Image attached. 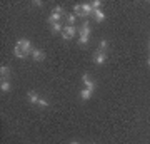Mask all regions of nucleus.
<instances>
[{
  "instance_id": "nucleus-1",
  "label": "nucleus",
  "mask_w": 150,
  "mask_h": 144,
  "mask_svg": "<svg viewBox=\"0 0 150 144\" xmlns=\"http://www.w3.org/2000/svg\"><path fill=\"white\" fill-rule=\"evenodd\" d=\"M64 15H65L64 9H62V7H55L54 10H52V14L48 15L47 20H48V24L52 25V24H57V22H60V19H62Z\"/></svg>"
},
{
  "instance_id": "nucleus-2",
  "label": "nucleus",
  "mask_w": 150,
  "mask_h": 144,
  "mask_svg": "<svg viewBox=\"0 0 150 144\" xmlns=\"http://www.w3.org/2000/svg\"><path fill=\"white\" fill-rule=\"evenodd\" d=\"M15 47H18V49H22L23 52H27L28 55L32 54V44H30V40H27V39H20V40H17V45Z\"/></svg>"
},
{
  "instance_id": "nucleus-3",
  "label": "nucleus",
  "mask_w": 150,
  "mask_h": 144,
  "mask_svg": "<svg viewBox=\"0 0 150 144\" xmlns=\"http://www.w3.org/2000/svg\"><path fill=\"white\" fill-rule=\"evenodd\" d=\"M75 34H77L75 25H67V27H64V30H62V37H64V40H70Z\"/></svg>"
},
{
  "instance_id": "nucleus-4",
  "label": "nucleus",
  "mask_w": 150,
  "mask_h": 144,
  "mask_svg": "<svg viewBox=\"0 0 150 144\" xmlns=\"http://www.w3.org/2000/svg\"><path fill=\"white\" fill-rule=\"evenodd\" d=\"M105 60H107V54L102 52V50H97L95 55H93V62H95L97 65H102Z\"/></svg>"
},
{
  "instance_id": "nucleus-5",
  "label": "nucleus",
  "mask_w": 150,
  "mask_h": 144,
  "mask_svg": "<svg viewBox=\"0 0 150 144\" xmlns=\"http://www.w3.org/2000/svg\"><path fill=\"white\" fill-rule=\"evenodd\" d=\"M82 80H83V84H85V89H88V91L93 92V89H95V82L90 79V75L83 74V75H82Z\"/></svg>"
},
{
  "instance_id": "nucleus-6",
  "label": "nucleus",
  "mask_w": 150,
  "mask_h": 144,
  "mask_svg": "<svg viewBox=\"0 0 150 144\" xmlns=\"http://www.w3.org/2000/svg\"><path fill=\"white\" fill-rule=\"evenodd\" d=\"M79 34H80V37H90V25H88V22H83L82 27L79 29Z\"/></svg>"
},
{
  "instance_id": "nucleus-7",
  "label": "nucleus",
  "mask_w": 150,
  "mask_h": 144,
  "mask_svg": "<svg viewBox=\"0 0 150 144\" xmlns=\"http://www.w3.org/2000/svg\"><path fill=\"white\" fill-rule=\"evenodd\" d=\"M32 57H33V60H37V62H40V60H45V52L43 50H40V49H33L32 50Z\"/></svg>"
},
{
  "instance_id": "nucleus-8",
  "label": "nucleus",
  "mask_w": 150,
  "mask_h": 144,
  "mask_svg": "<svg viewBox=\"0 0 150 144\" xmlns=\"http://www.w3.org/2000/svg\"><path fill=\"white\" fill-rule=\"evenodd\" d=\"M74 14H75V17H80V19L87 17L85 12H83V9H82V4H77V5L74 7Z\"/></svg>"
},
{
  "instance_id": "nucleus-9",
  "label": "nucleus",
  "mask_w": 150,
  "mask_h": 144,
  "mask_svg": "<svg viewBox=\"0 0 150 144\" xmlns=\"http://www.w3.org/2000/svg\"><path fill=\"white\" fill-rule=\"evenodd\" d=\"M27 97H28V101H30V104H38V101H40V97L37 96V92L35 91H30Z\"/></svg>"
},
{
  "instance_id": "nucleus-10",
  "label": "nucleus",
  "mask_w": 150,
  "mask_h": 144,
  "mask_svg": "<svg viewBox=\"0 0 150 144\" xmlns=\"http://www.w3.org/2000/svg\"><path fill=\"white\" fill-rule=\"evenodd\" d=\"M82 9H83V12H85V15L88 17L90 14H93V9H92V4L90 2H87V4H82Z\"/></svg>"
},
{
  "instance_id": "nucleus-11",
  "label": "nucleus",
  "mask_w": 150,
  "mask_h": 144,
  "mask_svg": "<svg viewBox=\"0 0 150 144\" xmlns=\"http://www.w3.org/2000/svg\"><path fill=\"white\" fill-rule=\"evenodd\" d=\"M93 17L97 19V22H103V20H105V15H103V12L100 10V9L93 10Z\"/></svg>"
},
{
  "instance_id": "nucleus-12",
  "label": "nucleus",
  "mask_w": 150,
  "mask_h": 144,
  "mask_svg": "<svg viewBox=\"0 0 150 144\" xmlns=\"http://www.w3.org/2000/svg\"><path fill=\"white\" fill-rule=\"evenodd\" d=\"M13 54H15V57H18V59H25V57H28V54L23 52V50H22V49H18V47H15Z\"/></svg>"
},
{
  "instance_id": "nucleus-13",
  "label": "nucleus",
  "mask_w": 150,
  "mask_h": 144,
  "mask_svg": "<svg viewBox=\"0 0 150 144\" xmlns=\"http://www.w3.org/2000/svg\"><path fill=\"white\" fill-rule=\"evenodd\" d=\"M65 20H67V24H69V25H74L75 24V19H77V17H75V14H65Z\"/></svg>"
},
{
  "instance_id": "nucleus-14",
  "label": "nucleus",
  "mask_w": 150,
  "mask_h": 144,
  "mask_svg": "<svg viewBox=\"0 0 150 144\" xmlns=\"http://www.w3.org/2000/svg\"><path fill=\"white\" fill-rule=\"evenodd\" d=\"M0 74H2V77H4V80H5L7 77L10 75V69H8L7 65H2V67H0Z\"/></svg>"
},
{
  "instance_id": "nucleus-15",
  "label": "nucleus",
  "mask_w": 150,
  "mask_h": 144,
  "mask_svg": "<svg viewBox=\"0 0 150 144\" xmlns=\"http://www.w3.org/2000/svg\"><path fill=\"white\" fill-rule=\"evenodd\" d=\"M90 96H92V91H88V89H82L80 97L83 99V101H87V99H90Z\"/></svg>"
},
{
  "instance_id": "nucleus-16",
  "label": "nucleus",
  "mask_w": 150,
  "mask_h": 144,
  "mask_svg": "<svg viewBox=\"0 0 150 144\" xmlns=\"http://www.w3.org/2000/svg\"><path fill=\"white\" fill-rule=\"evenodd\" d=\"M0 89H2L4 92H8V91H10V84H8L7 80H2V84H0Z\"/></svg>"
},
{
  "instance_id": "nucleus-17",
  "label": "nucleus",
  "mask_w": 150,
  "mask_h": 144,
  "mask_svg": "<svg viewBox=\"0 0 150 144\" xmlns=\"http://www.w3.org/2000/svg\"><path fill=\"white\" fill-rule=\"evenodd\" d=\"M64 29H62V25H60V22H57V24H52V32H62Z\"/></svg>"
},
{
  "instance_id": "nucleus-18",
  "label": "nucleus",
  "mask_w": 150,
  "mask_h": 144,
  "mask_svg": "<svg viewBox=\"0 0 150 144\" xmlns=\"http://www.w3.org/2000/svg\"><path fill=\"white\" fill-rule=\"evenodd\" d=\"M90 4H92V9H93V10L100 9V5H102V2H100V0H93V2H90Z\"/></svg>"
},
{
  "instance_id": "nucleus-19",
  "label": "nucleus",
  "mask_w": 150,
  "mask_h": 144,
  "mask_svg": "<svg viewBox=\"0 0 150 144\" xmlns=\"http://www.w3.org/2000/svg\"><path fill=\"white\" fill-rule=\"evenodd\" d=\"M107 49H108V42H107V40H102V42H100V49H98V50H102V52H105Z\"/></svg>"
},
{
  "instance_id": "nucleus-20",
  "label": "nucleus",
  "mask_w": 150,
  "mask_h": 144,
  "mask_svg": "<svg viewBox=\"0 0 150 144\" xmlns=\"http://www.w3.org/2000/svg\"><path fill=\"white\" fill-rule=\"evenodd\" d=\"M38 107H47L48 106V102L45 101V99H40V101H38V104H37Z\"/></svg>"
},
{
  "instance_id": "nucleus-21",
  "label": "nucleus",
  "mask_w": 150,
  "mask_h": 144,
  "mask_svg": "<svg viewBox=\"0 0 150 144\" xmlns=\"http://www.w3.org/2000/svg\"><path fill=\"white\" fill-rule=\"evenodd\" d=\"M70 144H79V143H77V141H72V143H70Z\"/></svg>"
},
{
  "instance_id": "nucleus-22",
  "label": "nucleus",
  "mask_w": 150,
  "mask_h": 144,
  "mask_svg": "<svg viewBox=\"0 0 150 144\" xmlns=\"http://www.w3.org/2000/svg\"><path fill=\"white\" fill-rule=\"evenodd\" d=\"M149 67H150V57H149Z\"/></svg>"
}]
</instances>
